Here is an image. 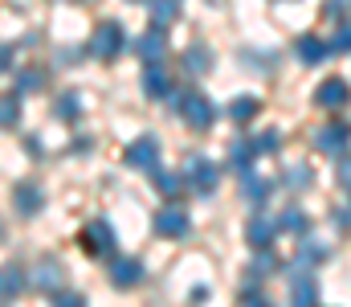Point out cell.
I'll return each instance as SVG.
<instances>
[{"label":"cell","mask_w":351,"mask_h":307,"mask_svg":"<svg viewBox=\"0 0 351 307\" xmlns=\"http://www.w3.org/2000/svg\"><path fill=\"white\" fill-rule=\"evenodd\" d=\"M127 49V29L119 21H102L94 33H90V54L94 58H119Z\"/></svg>","instance_id":"obj_1"},{"label":"cell","mask_w":351,"mask_h":307,"mask_svg":"<svg viewBox=\"0 0 351 307\" xmlns=\"http://www.w3.org/2000/svg\"><path fill=\"white\" fill-rule=\"evenodd\" d=\"M176 111H180V119H184L188 127H196V131L213 127V119H217V106L204 99V95H196V91L180 95V99H176Z\"/></svg>","instance_id":"obj_2"},{"label":"cell","mask_w":351,"mask_h":307,"mask_svg":"<svg viewBox=\"0 0 351 307\" xmlns=\"http://www.w3.org/2000/svg\"><path fill=\"white\" fill-rule=\"evenodd\" d=\"M348 144H351V123H348V119H331L327 127H319V131H315V148H319V152H327V156L348 152Z\"/></svg>","instance_id":"obj_3"},{"label":"cell","mask_w":351,"mask_h":307,"mask_svg":"<svg viewBox=\"0 0 351 307\" xmlns=\"http://www.w3.org/2000/svg\"><path fill=\"white\" fill-rule=\"evenodd\" d=\"M156 234L160 238H184L188 229H192V217H188V209L184 205H164L160 213H156Z\"/></svg>","instance_id":"obj_4"},{"label":"cell","mask_w":351,"mask_h":307,"mask_svg":"<svg viewBox=\"0 0 351 307\" xmlns=\"http://www.w3.org/2000/svg\"><path fill=\"white\" fill-rule=\"evenodd\" d=\"M78 242H82V250L94 254V258H98V254H110V250H114V229H110V221L98 217V221H90L86 229H82Z\"/></svg>","instance_id":"obj_5"},{"label":"cell","mask_w":351,"mask_h":307,"mask_svg":"<svg viewBox=\"0 0 351 307\" xmlns=\"http://www.w3.org/2000/svg\"><path fill=\"white\" fill-rule=\"evenodd\" d=\"M127 164H131V168H143V172L160 168V139H156V135H139V139L127 148Z\"/></svg>","instance_id":"obj_6"},{"label":"cell","mask_w":351,"mask_h":307,"mask_svg":"<svg viewBox=\"0 0 351 307\" xmlns=\"http://www.w3.org/2000/svg\"><path fill=\"white\" fill-rule=\"evenodd\" d=\"M184 181H188L200 197H208V193L221 185V168H217L213 160H192V164H188V172H184Z\"/></svg>","instance_id":"obj_7"},{"label":"cell","mask_w":351,"mask_h":307,"mask_svg":"<svg viewBox=\"0 0 351 307\" xmlns=\"http://www.w3.org/2000/svg\"><path fill=\"white\" fill-rule=\"evenodd\" d=\"M315 102L323 106V111H343L351 102V87H348V78H327L319 91H315Z\"/></svg>","instance_id":"obj_8"},{"label":"cell","mask_w":351,"mask_h":307,"mask_svg":"<svg viewBox=\"0 0 351 307\" xmlns=\"http://www.w3.org/2000/svg\"><path fill=\"white\" fill-rule=\"evenodd\" d=\"M290 299L294 304H319V283H315V275L311 271H302V266H294L290 271Z\"/></svg>","instance_id":"obj_9"},{"label":"cell","mask_w":351,"mask_h":307,"mask_svg":"<svg viewBox=\"0 0 351 307\" xmlns=\"http://www.w3.org/2000/svg\"><path fill=\"white\" fill-rule=\"evenodd\" d=\"M139 279H143V266H139V258H114V262H110V283H114V287L131 291Z\"/></svg>","instance_id":"obj_10"},{"label":"cell","mask_w":351,"mask_h":307,"mask_svg":"<svg viewBox=\"0 0 351 307\" xmlns=\"http://www.w3.org/2000/svg\"><path fill=\"white\" fill-rule=\"evenodd\" d=\"M172 91V78H168V70L164 66H156V62H147V70H143V95H152V99H164Z\"/></svg>","instance_id":"obj_11"},{"label":"cell","mask_w":351,"mask_h":307,"mask_svg":"<svg viewBox=\"0 0 351 307\" xmlns=\"http://www.w3.org/2000/svg\"><path fill=\"white\" fill-rule=\"evenodd\" d=\"M274 229H278V221H269V217H262V213H254V221L245 225V238H250V246L269 250V242H274Z\"/></svg>","instance_id":"obj_12"},{"label":"cell","mask_w":351,"mask_h":307,"mask_svg":"<svg viewBox=\"0 0 351 307\" xmlns=\"http://www.w3.org/2000/svg\"><path fill=\"white\" fill-rule=\"evenodd\" d=\"M135 49H139V58H143V62H160V58H164V49H168L164 29H147V33L139 37V45H135Z\"/></svg>","instance_id":"obj_13"},{"label":"cell","mask_w":351,"mask_h":307,"mask_svg":"<svg viewBox=\"0 0 351 307\" xmlns=\"http://www.w3.org/2000/svg\"><path fill=\"white\" fill-rule=\"evenodd\" d=\"M298 58H302V66H319V62L331 58V45L323 37H302L298 41Z\"/></svg>","instance_id":"obj_14"},{"label":"cell","mask_w":351,"mask_h":307,"mask_svg":"<svg viewBox=\"0 0 351 307\" xmlns=\"http://www.w3.org/2000/svg\"><path fill=\"white\" fill-rule=\"evenodd\" d=\"M16 209L25 213V217H33V213H41V205H45V197H41V189L33 185V181H25V185H16Z\"/></svg>","instance_id":"obj_15"},{"label":"cell","mask_w":351,"mask_h":307,"mask_svg":"<svg viewBox=\"0 0 351 307\" xmlns=\"http://www.w3.org/2000/svg\"><path fill=\"white\" fill-rule=\"evenodd\" d=\"M241 189H245V197H250L254 209H262L265 197H269V181H262L254 168H245V172H241Z\"/></svg>","instance_id":"obj_16"},{"label":"cell","mask_w":351,"mask_h":307,"mask_svg":"<svg viewBox=\"0 0 351 307\" xmlns=\"http://www.w3.org/2000/svg\"><path fill=\"white\" fill-rule=\"evenodd\" d=\"M25 275H21V266H0V299H16L21 291H25Z\"/></svg>","instance_id":"obj_17"},{"label":"cell","mask_w":351,"mask_h":307,"mask_svg":"<svg viewBox=\"0 0 351 307\" xmlns=\"http://www.w3.org/2000/svg\"><path fill=\"white\" fill-rule=\"evenodd\" d=\"M33 283H37V287H41V291H45V295H53V291H58V287H62V266H58V262H49V258H45V262H41V266H37V275H33Z\"/></svg>","instance_id":"obj_18"},{"label":"cell","mask_w":351,"mask_h":307,"mask_svg":"<svg viewBox=\"0 0 351 307\" xmlns=\"http://www.w3.org/2000/svg\"><path fill=\"white\" fill-rule=\"evenodd\" d=\"M278 229H282V234H298V238H302V234H306V213H302L298 205H286V209H282V217H278Z\"/></svg>","instance_id":"obj_19"},{"label":"cell","mask_w":351,"mask_h":307,"mask_svg":"<svg viewBox=\"0 0 351 307\" xmlns=\"http://www.w3.org/2000/svg\"><path fill=\"white\" fill-rule=\"evenodd\" d=\"M258 111H262V102L254 99V95H241V99L229 102V119H237V123H250Z\"/></svg>","instance_id":"obj_20"},{"label":"cell","mask_w":351,"mask_h":307,"mask_svg":"<svg viewBox=\"0 0 351 307\" xmlns=\"http://www.w3.org/2000/svg\"><path fill=\"white\" fill-rule=\"evenodd\" d=\"M45 87V74L41 70H21L16 74V95H33V91H41Z\"/></svg>","instance_id":"obj_21"},{"label":"cell","mask_w":351,"mask_h":307,"mask_svg":"<svg viewBox=\"0 0 351 307\" xmlns=\"http://www.w3.org/2000/svg\"><path fill=\"white\" fill-rule=\"evenodd\" d=\"M254 160H258V148H254L250 139H237V144H233V164L245 172V168H254Z\"/></svg>","instance_id":"obj_22"},{"label":"cell","mask_w":351,"mask_h":307,"mask_svg":"<svg viewBox=\"0 0 351 307\" xmlns=\"http://www.w3.org/2000/svg\"><path fill=\"white\" fill-rule=\"evenodd\" d=\"M21 115V95H0V127H12Z\"/></svg>","instance_id":"obj_23"},{"label":"cell","mask_w":351,"mask_h":307,"mask_svg":"<svg viewBox=\"0 0 351 307\" xmlns=\"http://www.w3.org/2000/svg\"><path fill=\"white\" fill-rule=\"evenodd\" d=\"M152 181L160 185V193H176V189H184V185H188L184 177H172L168 168H152Z\"/></svg>","instance_id":"obj_24"},{"label":"cell","mask_w":351,"mask_h":307,"mask_svg":"<svg viewBox=\"0 0 351 307\" xmlns=\"http://www.w3.org/2000/svg\"><path fill=\"white\" fill-rule=\"evenodd\" d=\"M184 66H188L192 74H204V70H208V49H204V45H192V49L184 54Z\"/></svg>","instance_id":"obj_25"},{"label":"cell","mask_w":351,"mask_h":307,"mask_svg":"<svg viewBox=\"0 0 351 307\" xmlns=\"http://www.w3.org/2000/svg\"><path fill=\"white\" fill-rule=\"evenodd\" d=\"M78 95H74V91H70V95H62V99H58V119H66V123H74V119H78V111H82V106H78Z\"/></svg>","instance_id":"obj_26"},{"label":"cell","mask_w":351,"mask_h":307,"mask_svg":"<svg viewBox=\"0 0 351 307\" xmlns=\"http://www.w3.org/2000/svg\"><path fill=\"white\" fill-rule=\"evenodd\" d=\"M286 185H290V189H306V185H311V168H306V164H294V168L286 172Z\"/></svg>","instance_id":"obj_27"},{"label":"cell","mask_w":351,"mask_h":307,"mask_svg":"<svg viewBox=\"0 0 351 307\" xmlns=\"http://www.w3.org/2000/svg\"><path fill=\"white\" fill-rule=\"evenodd\" d=\"M302 262H323L327 258V246H319V242H306V234H302Z\"/></svg>","instance_id":"obj_28"},{"label":"cell","mask_w":351,"mask_h":307,"mask_svg":"<svg viewBox=\"0 0 351 307\" xmlns=\"http://www.w3.org/2000/svg\"><path fill=\"white\" fill-rule=\"evenodd\" d=\"M152 8H156V21L168 25V21H176V8H180V4H176V0H156Z\"/></svg>","instance_id":"obj_29"},{"label":"cell","mask_w":351,"mask_h":307,"mask_svg":"<svg viewBox=\"0 0 351 307\" xmlns=\"http://www.w3.org/2000/svg\"><path fill=\"white\" fill-rule=\"evenodd\" d=\"M254 148H258V156H269V152H278V131H262V135L254 139Z\"/></svg>","instance_id":"obj_30"},{"label":"cell","mask_w":351,"mask_h":307,"mask_svg":"<svg viewBox=\"0 0 351 307\" xmlns=\"http://www.w3.org/2000/svg\"><path fill=\"white\" fill-rule=\"evenodd\" d=\"M331 45V54H348L351 49V25H343L339 33H335V41H327Z\"/></svg>","instance_id":"obj_31"},{"label":"cell","mask_w":351,"mask_h":307,"mask_svg":"<svg viewBox=\"0 0 351 307\" xmlns=\"http://www.w3.org/2000/svg\"><path fill=\"white\" fill-rule=\"evenodd\" d=\"M250 271H254V279H265V275L274 271V254H265V250H262V258H258V262H254Z\"/></svg>","instance_id":"obj_32"},{"label":"cell","mask_w":351,"mask_h":307,"mask_svg":"<svg viewBox=\"0 0 351 307\" xmlns=\"http://www.w3.org/2000/svg\"><path fill=\"white\" fill-rule=\"evenodd\" d=\"M339 185L351 193V156H348V160H339Z\"/></svg>","instance_id":"obj_33"},{"label":"cell","mask_w":351,"mask_h":307,"mask_svg":"<svg viewBox=\"0 0 351 307\" xmlns=\"http://www.w3.org/2000/svg\"><path fill=\"white\" fill-rule=\"evenodd\" d=\"M53 304H58V307H82L86 299H82V295H58Z\"/></svg>","instance_id":"obj_34"},{"label":"cell","mask_w":351,"mask_h":307,"mask_svg":"<svg viewBox=\"0 0 351 307\" xmlns=\"http://www.w3.org/2000/svg\"><path fill=\"white\" fill-rule=\"evenodd\" d=\"M335 225H343V229H351V205H348V209H339V213H335Z\"/></svg>","instance_id":"obj_35"},{"label":"cell","mask_w":351,"mask_h":307,"mask_svg":"<svg viewBox=\"0 0 351 307\" xmlns=\"http://www.w3.org/2000/svg\"><path fill=\"white\" fill-rule=\"evenodd\" d=\"M8 62H12V49H8V45H0V74L8 70Z\"/></svg>","instance_id":"obj_36"},{"label":"cell","mask_w":351,"mask_h":307,"mask_svg":"<svg viewBox=\"0 0 351 307\" xmlns=\"http://www.w3.org/2000/svg\"><path fill=\"white\" fill-rule=\"evenodd\" d=\"M0 229H4V225H0Z\"/></svg>","instance_id":"obj_37"}]
</instances>
